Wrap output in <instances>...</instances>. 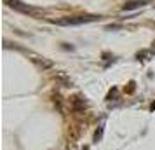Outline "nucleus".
I'll return each instance as SVG.
<instances>
[{
	"label": "nucleus",
	"mask_w": 155,
	"mask_h": 150,
	"mask_svg": "<svg viewBox=\"0 0 155 150\" xmlns=\"http://www.w3.org/2000/svg\"><path fill=\"white\" fill-rule=\"evenodd\" d=\"M99 19V16H77V18H63V19H52L56 25H82V23H91Z\"/></svg>",
	"instance_id": "obj_1"
},
{
	"label": "nucleus",
	"mask_w": 155,
	"mask_h": 150,
	"mask_svg": "<svg viewBox=\"0 0 155 150\" xmlns=\"http://www.w3.org/2000/svg\"><path fill=\"white\" fill-rule=\"evenodd\" d=\"M7 4L14 9V11H19V12H25V14H31V16H33V14H37V12H38L37 9H33L31 5L23 4V2H19V0H7Z\"/></svg>",
	"instance_id": "obj_2"
},
{
	"label": "nucleus",
	"mask_w": 155,
	"mask_h": 150,
	"mask_svg": "<svg viewBox=\"0 0 155 150\" xmlns=\"http://www.w3.org/2000/svg\"><path fill=\"white\" fill-rule=\"evenodd\" d=\"M147 4V0H136V2H131V4H124L122 5V11H133V9H138V7H141V5H145Z\"/></svg>",
	"instance_id": "obj_3"
},
{
	"label": "nucleus",
	"mask_w": 155,
	"mask_h": 150,
	"mask_svg": "<svg viewBox=\"0 0 155 150\" xmlns=\"http://www.w3.org/2000/svg\"><path fill=\"white\" fill-rule=\"evenodd\" d=\"M56 80L58 82H61L63 86H66V87H70L71 86V80L66 77V75H63V73H56Z\"/></svg>",
	"instance_id": "obj_4"
},
{
	"label": "nucleus",
	"mask_w": 155,
	"mask_h": 150,
	"mask_svg": "<svg viewBox=\"0 0 155 150\" xmlns=\"http://www.w3.org/2000/svg\"><path fill=\"white\" fill-rule=\"evenodd\" d=\"M35 63L38 65L42 70H49V68H52V63L47 61V59H35Z\"/></svg>",
	"instance_id": "obj_5"
},
{
	"label": "nucleus",
	"mask_w": 155,
	"mask_h": 150,
	"mask_svg": "<svg viewBox=\"0 0 155 150\" xmlns=\"http://www.w3.org/2000/svg\"><path fill=\"white\" fill-rule=\"evenodd\" d=\"M152 110H155V105H152Z\"/></svg>",
	"instance_id": "obj_6"
}]
</instances>
